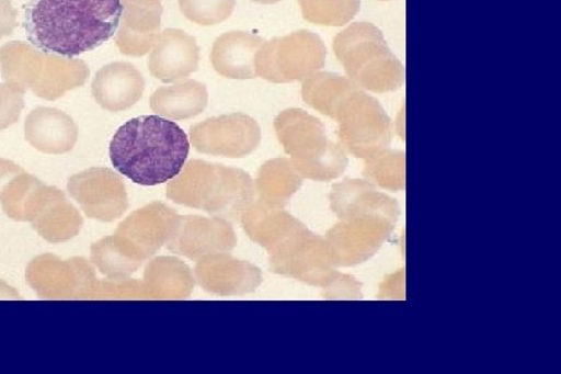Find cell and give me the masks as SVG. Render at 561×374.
<instances>
[{"label": "cell", "mask_w": 561, "mask_h": 374, "mask_svg": "<svg viewBox=\"0 0 561 374\" xmlns=\"http://www.w3.org/2000/svg\"><path fill=\"white\" fill-rule=\"evenodd\" d=\"M123 14V0H31L24 30L35 49L75 59L112 39Z\"/></svg>", "instance_id": "1"}, {"label": "cell", "mask_w": 561, "mask_h": 374, "mask_svg": "<svg viewBox=\"0 0 561 374\" xmlns=\"http://www.w3.org/2000/svg\"><path fill=\"white\" fill-rule=\"evenodd\" d=\"M108 152L121 175L140 186H157L180 175L191 152V141L174 121L161 115H140L119 126Z\"/></svg>", "instance_id": "2"}, {"label": "cell", "mask_w": 561, "mask_h": 374, "mask_svg": "<svg viewBox=\"0 0 561 374\" xmlns=\"http://www.w3.org/2000/svg\"><path fill=\"white\" fill-rule=\"evenodd\" d=\"M333 49L351 81L375 93L396 92L405 82V68L374 24L354 23L335 36Z\"/></svg>", "instance_id": "3"}, {"label": "cell", "mask_w": 561, "mask_h": 374, "mask_svg": "<svg viewBox=\"0 0 561 374\" xmlns=\"http://www.w3.org/2000/svg\"><path fill=\"white\" fill-rule=\"evenodd\" d=\"M275 128L302 178L329 182L347 171V152L328 138L321 120L304 110L290 109L276 118Z\"/></svg>", "instance_id": "4"}, {"label": "cell", "mask_w": 561, "mask_h": 374, "mask_svg": "<svg viewBox=\"0 0 561 374\" xmlns=\"http://www.w3.org/2000/svg\"><path fill=\"white\" fill-rule=\"evenodd\" d=\"M340 146L364 160L388 150L391 144V120L374 97L356 88L341 103L335 118Z\"/></svg>", "instance_id": "5"}, {"label": "cell", "mask_w": 561, "mask_h": 374, "mask_svg": "<svg viewBox=\"0 0 561 374\" xmlns=\"http://www.w3.org/2000/svg\"><path fill=\"white\" fill-rule=\"evenodd\" d=\"M328 50L321 36L308 30L265 42L256 53V76L276 83L301 81L322 70Z\"/></svg>", "instance_id": "6"}, {"label": "cell", "mask_w": 561, "mask_h": 374, "mask_svg": "<svg viewBox=\"0 0 561 374\" xmlns=\"http://www.w3.org/2000/svg\"><path fill=\"white\" fill-rule=\"evenodd\" d=\"M274 252L272 265L277 273L297 279L309 286L332 290L343 277L330 258L327 241L308 228L288 237Z\"/></svg>", "instance_id": "7"}, {"label": "cell", "mask_w": 561, "mask_h": 374, "mask_svg": "<svg viewBox=\"0 0 561 374\" xmlns=\"http://www.w3.org/2000/svg\"><path fill=\"white\" fill-rule=\"evenodd\" d=\"M398 219L377 214L341 219L324 236L334 267L351 268L369 261L394 234Z\"/></svg>", "instance_id": "8"}, {"label": "cell", "mask_w": 561, "mask_h": 374, "mask_svg": "<svg viewBox=\"0 0 561 374\" xmlns=\"http://www.w3.org/2000/svg\"><path fill=\"white\" fill-rule=\"evenodd\" d=\"M151 49L150 72L162 82H174L197 70L201 49L194 36L168 29L157 36Z\"/></svg>", "instance_id": "9"}, {"label": "cell", "mask_w": 561, "mask_h": 374, "mask_svg": "<svg viewBox=\"0 0 561 374\" xmlns=\"http://www.w3.org/2000/svg\"><path fill=\"white\" fill-rule=\"evenodd\" d=\"M330 207L340 220L360 214H385L400 218V204L396 199L377 191L366 179H344L334 184L330 193Z\"/></svg>", "instance_id": "10"}, {"label": "cell", "mask_w": 561, "mask_h": 374, "mask_svg": "<svg viewBox=\"0 0 561 374\" xmlns=\"http://www.w3.org/2000/svg\"><path fill=\"white\" fill-rule=\"evenodd\" d=\"M145 89V79L129 63L115 61L99 70L92 83L96 102L110 112H121L134 105Z\"/></svg>", "instance_id": "11"}, {"label": "cell", "mask_w": 561, "mask_h": 374, "mask_svg": "<svg viewBox=\"0 0 561 374\" xmlns=\"http://www.w3.org/2000/svg\"><path fill=\"white\" fill-rule=\"evenodd\" d=\"M261 36L232 31L215 41L211 61L221 76L234 79L256 77L255 59L260 47L265 44Z\"/></svg>", "instance_id": "12"}, {"label": "cell", "mask_w": 561, "mask_h": 374, "mask_svg": "<svg viewBox=\"0 0 561 374\" xmlns=\"http://www.w3.org/2000/svg\"><path fill=\"white\" fill-rule=\"evenodd\" d=\"M77 136L75 121L60 110L38 107L25 121V138L42 151L70 150Z\"/></svg>", "instance_id": "13"}, {"label": "cell", "mask_w": 561, "mask_h": 374, "mask_svg": "<svg viewBox=\"0 0 561 374\" xmlns=\"http://www.w3.org/2000/svg\"><path fill=\"white\" fill-rule=\"evenodd\" d=\"M355 86L350 78L334 72H317L302 83V99L312 109L335 118L341 103L353 93Z\"/></svg>", "instance_id": "14"}, {"label": "cell", "mask_w": 561, "mask_h": 374, "mask_svg": "<svg viewBox=\"0 0 561 374\" xmlns=\"http://www.w3.org/2000/svg\"><path fill=\"white\" fill-rule=\"evenodd\" d=\"M207 89L201 82L188 81L180 86L161 88L150 99L151 109L168 118H187L206 109Z\"/></svg>", "instance_id": "15"}, {"label": "cell", "mask_w": 561, "mask_h": 374, "mask_svg": "<svg viewBox=\"0 0 561 374\" xmlns=\"http://www.w3.org/2000/svg\"><path fill=\"white\" fill-rule=\"evenodd\" d=\"M306 228L301 220L282 209L261 208L251 218V230L254 231L256 240L270 246L271 250H275L288 237Z\"/></svg>", "instance_id": "16"}, {"label": "cell", "mask_w": 561, "mask_h": 374, "mask_svg": "<svg viewBox=\"0 0 561 374\" xmlns=\"http://www.w3.org/2000/svg\"><path fill=\"white\" fill-rule=\"evenodd\" d=\"M366 181L386 191H405L407 186V157L405 152L386 150L379 156L369 158L364 170Z\"/></svg>", "instance_id": "17"}, {"label": "cell", "mask_w": 561, "mask_h": 374, "mask_svg": "<svg viewBox=\"0 0 561 374\" xmlns=\"http://www.w3.org/2000/svg\"><path fill=\"white\" fill-rule=\"evenodd\" d=\"M300 7L309 23L343 26L358 14L360 0H300Z\"/></svg>", "instance_id": "18"}, {"label": "cell", "mask_w": 561, "mask_h": 374, "mask_svg": "<svg viewBox=\"0 0 561 374\" xmlns=\"http://www.w3.org/2000/svg\"><path fill=\"white\" fill-rule=\"evenodd\" d=\"M302 179L291 161L280 158L267 162L262 171L261 186L267 197L283 203L301 188Z\"/></svg>", "instance_id": "19"}, {"label": "cell", "mask_w": 561, "mask_h": 374, "mask_svg": "<svg viewBox=\"0 0 561 374\" xmlns=\"http://www.w3.org/2000/svg\"><path fill=\"white\" fill-rule=\"evenodd\" d=\"M123 23L139 34H160L161 0H123Z\"/></svg>", "instance_id": "20"}, {"label": "cell", "mask_w": 561, "mask_h": 374, "mask_svg": "<svg viewBox=\"0 0 561 374\" xmlns=\"http://www.w3.org/2000/svg\"><path fill=\"white\" fill-rule=\"evenodd\" d=\"M236 0H180V9L187 20L209 26L222 23L232 15Z\"/></svg>", "instance_id": "21"}, {"label": "cell", "mask_w": 561, "mask_h": 374, "mask_svg": "<svg viewBox=\"0 0 561 374\" xmlns=\"http://www.w3.org/2000/svg\"><path fill=\"white\" fill-rule=\"evenodd\" d=\"M157 36L159 34L135 33L123 24L119 25L117 34H115V42H117L121 52L128 53V55H141L153 46Z\"/></svg>", "instance_id": "22"}, {"label": "cell", "mask_w": 561, "mask_h": 374, "mask_svg": "<svg viewBox=\"0 0 561 374\" xmlns=\"http://www.w3.org/2000/svg\"><path fill=\"white\" fill-rule=\"evenodd\" d=\"M19 13L10 0H0V38L12 35L19 25Z\"/></svg>", "instance_id": "23"}, {"label": "cell", "mask_w": 561, "mask_h": 374, "mask_svg": "<svg viewBox=\"0 0 561 374\" xmlns=\"http://www.w3.org/2000/svg\"><path fill=\"white\" fill-rule=\"evenodd\" d=\"M254 2L262 4H274L277 2H282V0H254Z\"/></svg>", "instance_id": "24"}]
</instances>
